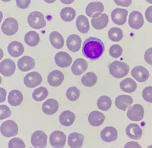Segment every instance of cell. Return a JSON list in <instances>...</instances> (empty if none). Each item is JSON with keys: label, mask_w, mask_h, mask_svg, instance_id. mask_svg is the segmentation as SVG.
I'll use <instances>...</instances> for the list:
<instances>
[{"label": "cell", "mask_w": 152, "mask_h": 148, "mask_svg": "<svg viewBox=\"0 0 152 148\" xmlns=\"http://www.w3.org/2000/svg\"><path fill=\"white\" fill-rule=\"evenodd\" d=\"M9 148H25V144L19 138H14L11 139L8 144Z\"/></svg>", "instance_id": "cell-41"}, {"label": "cell", "mask_w": 152, "mask_h": 148, "mask_svg": "<svg viewBox=\"0 0 152 148\" xmlns=\"http://www.w3.org/2000/svg\"><path fill=\"white\" fill-rule=\"evenodd\" d=\"M85 137L79 133H72L68 138V144L71 148H81Z\"/></svg>", "instance_id": "cell-22"}, {"label": "cell", "mask_w": 152, "mask_h": 148, "mask_svg": "<svg viewBox=\"0 0 152 148\" xmlns=\"http://www.w3.org/2000/svg\"><path fill=\"white\" fill-rule=\"evenodd\" d=\"M109 53L113 58H116V59L119 58V57L121 56L122 53H123V48L119 45L114 44L111 46L110 48Z\"/></svg>", "instance_id": "cell-40"}, {"label": "cell", "mask_w": 152, "mask_h": 148, "mask_svg": "<svg viewBox=\"0 0 152 148\" xmlns=\"http://www.w3.org/2000/svg\"><path fill=\"white\" fill-rule=\"evenodd\" d=\"M142 96L145 101L152 104V87L148 86L144 88L142 91Z\"/></svg>", "instance_id": "cell-43"}, {"label": "cell", "mask_w": 152, "mask_h": 148, "mask_svg": "<svg viewBox=\"0 0 152 148\" xmlns=\"http://www.w3.org/2000/svg\"><path fill=\"white\" fill-rule=\"evenodd\" d=\"M124 148H142L136 141H130L125 144Z\"/></svg>", "instance_id": "cell-47"}, {"label": "cell", "mask_w": 152, "mask_h": 148, "mask_svg": "<svg viewBox=\"0 0 152 148\" xmlns=\"http://www.w3.org/2000/svg\"><path fill=\"white\" fill-rule=\"evenodd\" d=\"M114 2L119 6L129 7L132 4V0H113Z\"/></svg>", "instance_id": "cell-46"}, {"label": "cell", "mask_w": 152, "mask_h": 148, "mask_svg": "<svg viewBox=\"0 0 152 148\" xmlns=\"http://www.w3.org/2000/svg\"><path fill=\"white\" fill-rule=\"evenodd\" d=\"M132 103L133 99L129 95H119L115 100L116 106L122 111H126Z\"/></svg>", "instance_id": "cell-20"}, {"label": "cell", "mask_w": 152, "mask_h": 148, "mask_svg": "<svg viewBox=\"0 0 152 148\" xmlns=\"http://www.w3.org/2000/svg\"><path fill=\"white\" fill-rule=\"evenodd\" d=\"M64 74L59 70H54L49 74L47 77L48 84L52 87H58L62 85L64 81Z\"/></svg>", "instance_id": "cell-17"}, {"label": "cell", "mask_w": 152, "mask_h": 148, "mask_svg": "<svg viewBox=\"0 0 152 148\" xmlns=\"http://www.w3.org/2000/svg\"><path fill=\"white\" fill-rule=\"evenodd\" d=\"M50 41L55 49L60 50L64 46V39L62 34L57 31H53L50 34Z\"/></svg>", "instance_id": "cell-30"}, {"label": "cell", "mask_w": 152, "mask_h": 148, "mask_svg": "<svg viewBox=\"0 0 152 148\" xmlns=\"http://www.w3.org/2000/svg\"><path fill=\"white\" fill-rule=\"evenodd\" d=\"M24 42L30 47H36L40 43V36L35 31H29L25 34Z\"/></svg>", "instance_id": "cell-33"}, {"label": "cell", "mask_w": 152, "mask_h": 148, "mask_svg": "<svg viewBox=\"0 0 152 148\" xmlns=\"http://www.w3.org/2000/svg\"><path fill=\"white\" fill-rule=\"evenodd\" d=\"M88 67V64L87 61L84 59L79 58L73 62L71 67V71L75 75H81L87 70Z\"/></svg>", "instance_id": "cell-21"}, {"label": "cell", "mask_w": 152, "mask_h": 148, "mask_svg": "<svg viewBox=\"0 0 152 148\" xmlns=\"http://www.w3.org/2000/svg\"><path fill=\"white\" fill-rule=\"evenodd\" d=\"M110 73L116 78H124L129 71V66L126 62L115 61L109 65Z\"/></svg>", "instance_id": "cell-2"}, {"label": "cell", "mask_w": 152, "mask_h": 148, "mask_svg": "<svg viewBox=\"0 0 152 148\" xmlns=\"http://www.w3.org/2000/svg\"><path fill=\"white\" fill-rule=\"evenodd\" d=\"M145 17L148 22L152 23V6L148 8L145 11Z\"/></svg>", "instance_id": "cell-48"}, {"label": "cell", "mask_w": 152, "mask_h": 148, "mask_svg": "<svg viewBox=\"0 0 152 148\" xmlns=\"http://www.w3.org/2000/svg\"><path fill=\"white\" fill-rule=\"evenodd\" d=\"M31 144L34 148H45L47 144V136L43 131H36L31 136Z\"/></svg>", "instance_id": "cell-8"}, {"label": "cell", "mask_w": 152, "mask_h": 148, "mask_svg": "<svg viewBox=\"0 0 152 148\" xmlns=\"http://www.w3.org/2000/svg\"><path fill=\"white\" fill-rule=\"evenodd\" d=\"M126 135L133 140H138L142 138V130L138 124H129L126 129Z\"/></svg>", "instance_id": "cell-26"}, {"label": "cell", "mask_w": 152, "mask_h": 148, "mask_svg": "<svg viewBox=\"0 0 152 148\" xmlns=\"http://www.w3.org/2000/svg\"><path fill=\"white\" fill-rule=\"evenodd\" d=\"M35 66V61L33 58L30 56H23L18 62V68L20 71L25 72L31 70Z\"/></svg>", "instance_id": "cell-23"}, {"label": "cell", "mask_w": 152, "mask_h": 148, "mask_svg": "<svg viewBox=\"0 0 152 148\" xmlns=\"http://www.w3.org/2000/svg\"><path fill=\"white\" fill-rule=\"evenodd\" d=\"M109 22V17L107 14L97 13L92 17L91 24L96 30H102L107 27Z\"/></svg>", "instance_id": "cell-9"}, {"label": "cell", "mask_w": 152, "mask_h": 148, "mask_svg": "<svg viewBox=\"0 0 152 148\" xmlns=\"http://www.w3.org/2000/svg\"><path fill=\"white\" fill-rule=\"evenodd\" d=\"M80 93L81 92L76 87H70L66 91V97L70 101H76L79 98Z\"/></svg>", "instance_id": "cell-39"}, {"label": "cell", "mask_w": 152, "mask_h": 148, "mask_svg": "<svg viewBox=\"0 0 152 148\" xmlns=\"http://www.w3.org/2000/svg\"><path fill=\"white\" fill-rule=\"evenodd\" d=\"M97 107L101 111H107L112 106V100L107 96H101L97 103Z\"/></svg>", "instance_id": "cell-36"}, {"label": "cell", "mask_w": 152, "mask_h": 148, "mask_svg": "<svg viewBox=\"0 0 152 148\" xmlns=\"http://www.w3.org/2000/svg\"><path fill=\"white\" fill-rule=\"evenodd\" d=\"M75 11L71 7H66L62 9L60 12V17L62 21L66 22H70L75 17Z\"/></svg>", "instance_id": "cell-35"}, {"label": "cell", "mask_w": 152, "mask_h": 148, "mask_svg": "<svg viewBox=\"0 0 152 148\" xmlns=\"http://www.w3.org/2000/svg\"><path fill=\"white\" fill-rule=\"evenodd\" d=\"M55 62L60 68H68L72 62V58L66 52H57L55 55Z\"/></svg>", "instance_id": "cell-15"}, {"label": "cell", "mask_w": 152, "mask_h": 148, "mask_svg": "<svg viewBox=\"0 0 152 148\" xmlns=\"http://www.w3.org/2000/svg\"><path fill=\"white\" fill-rule=\"evenodd\" d=\"M31 0H16V5L21 9H25L28 8L31 4Z\"/></svg>", "instance_id": "cell-44"}, {"label": "cell", "mask_w": 152, "mask_h": 148, "mask_svg": "<svg viewBox=\"0 0 152 148\" xmlns=\"http://www.w3.org/2000/svg\"><path fill=\"white\" fill-rule=\"evenodd\" d=\"M0 132L6 138L15 136L18 132V127L17 123L13 120L5 121L1 125Z\"/></svg>", "instance_id": "cell-4"}, {"label": "cell", "mask_w": 152, "mask_h": 148, "mask_svg": "<svg viewBox=\"0 0 152 148\" xmlns=\"http://www.w3.org/2000/svg\"><path fill=\"white\" fill-rule=\"evenodd\" d=\"M146 2H148L150 4H152V0H146Z\"/></svg>", "instance_id": "cell-54"}, {"label": "cell", "mask_w": 152, "mask_h": 148, "mask_svg": "<svg viewBox=\"0 0 152 148\" xmlns=\"http://www.w3.org/2000/svg\"><path fill=\"white\" fill-rule=\"evenodd\" d=\"M62 3L66 4V5H69V4H72V2H75V0H60Z\"/></svg>", "instance_id": "cell-50"}, {"label": "cell", "mask_w": 152, "mask_h": 148, "mask_svg": "<svg viewBox=\"0 0 152 148\" xmlns=\"http://www.w3.org/2000/svg\"><path fill=\"white\" fill-rule=\"evenodd\" d=\"M2 17H3V15H2V12L0 11V23H1V21H2Z\"/></svg>", "instance_id": "cell-53"}, {"label": "cell", "mask_w": 152, "mask_h": 148, "mask_svg": "<svg viewBox=\"0 0 152 148\" xmlns=\"http://www.w3.org/2000/svg\"><path fill=\"white\" fill-rule=\"evenodd\" d=\"M105 50L104 44L100 39L96 37H88L82 45V53L84 56L91 60L100 59Z\"/></svg>", "instance_id": "cell-1"}, {"label": "cell", "mask_w": 152, "mask_h": 148, "mask_svg": "<svg viewBox=\"0 0 152 148\" xmlns=\"http://www.w3.org/2000/svg\"><path fill=\"white\" fill-rule=\"evenodd\" d=\"M147 148H152V145H150V146H148V147Z\"/></svg>", "instance_id": "cell-57"}, {"label": "cell", "mask_w": 152, "mask_h": 148, "mask_svg": "<svg viewBox=\"0 0 152 148\" xmlns=\"http://www.w3.org/2000/svg\"><path fill=\"white\" fill-rule=\"evenodd\" d=\"M28 22L30 26L34 29H42L47 25L43 15L37 11L32 12L28 15Z\"/></svg>", "instance_id": "cell-3"}, {"label": "cell", "mask_w": 152, "mask_h": 148, "mask_svg": "<svg viewBox=\"0 0 152 148\" xmlns=\"http://www.w3.org/2000/svg\"><path fill=\"white\" fill-rule=\"evenodd\" d=\"M144 108L140 104H135L132 105L129 108L127 111V117L132 121L134 122H138V121H142L144 118Z\"/></svg>", "instance_id": "cell-7"}, {"label": "cell", "mask_w": 152, "mask_h": 148, "mask_svg": "<svg viewBox=\"0 0 152 148\" xmlns=\"http://www.w3.org/2000/svg\"><path fill=\"white\" fill-rule=\"evenodd\" d=\"M1 29L4 34L12 36L17 33L18 30V23L17 20L13 17H8L3 21Z\"/></svg>", "instance_id": "cell-5"}, {"label": "cell", "mask_w": 152, "mask_h": 148, "mask_svg": "<svg viewBox=\"0 0 152 148\" xmlns=\"http://www.w3.org/2000/svg\"><path fill=\"white\" fill-rule=\"evenodd\" d=\"M66 142V134L62 131H55L50 136V145L53 148L64 147Z\"/></svg>", "instance_id": "cell-6"}, {"label": "cell", "mask_w": 152, "mask_h": 148, "mask_svg": "<svg viewBox=\"0 0 152 148\" xmlns=\"http://www.w3.org/2000/svg\"><path fill=\"white\" fill-rule=\"evenodd\" d=\"M128 11L125 9H115L111 12V18L114 24L123 25L127 20Z\"/></svg>", "instance_id": "cell-12"}, {"label": "cell", "mask_w": 152, "mask_h": 148, "mask_svg": "<svg viewBox=\"0 0 152 148\" xmlns=\"http://www.w3.org/2000/svg\"><path fill=\"white\" fill-rule=\"evenodd\" d=\"M105 120V115L99 111H92L88 115V122L91 125L98 127L104 123Z\"/></svg>", "instance_id": "cell-25"}, {"label": "cell", "mask_w": 152, "mask_h": 148, "mask_svg": "<svg viewBox=\"0 0 152 148\" xmlns=\"http://www.w3.org/2000/svg\"><path fill=\"white\" fill-rule=\"evenodd\" d=\"M31 148H32V147H31Z\"/></svg>", "instance_id": "cell-58"}, {"label": "cell", "mask_w": 152, "mask_h": 148, "mask_svg": "<svg viewBox=\"0 0 152 148\" xmlns=\"http://www.w3.org/2000/svg\"><path fill=\"white\" fill-rule=\"evenodd\" d=\"M16 66L12 59H5L0 62V73L5 77H10L15 71Z\"/></svg>", "instance_id": "cell-13"}, {"label": "cell", "mask_w": 152, "mask_h": 148, "mask_svg": "<svg viewBox=\"0 0 152 148\" xmlns=\"http://www.w3.org/2000/svg\"><path fill=\"white\" fill-rule=\"evenodd\" d=\"M77 29L81 34H87L90 30V24L87 17L85 15H79L76 20Z\"/></svg>", "instance_id": "cell-31"}, {"label": "cell", "mask_w": 152, "mask_h": 148, "mask_svg": "<svg viewBox=\"0 0 152 148\" xmlns=\"http://www.w3.org/2000/svg\"><path fill=\"white\" fill-rule=\"evenodd\" d=\"M2 2H9V1H11V0H2Z\"/></svg>", "instance_id": "cell-55"}, {"label": "cell", "mask_w": 152, "mask_h": 148, "mask_svg": "<svg viewBox=\"0 0 152 148\" xmlns=\"http://www.w3.org/2000/svg\"><path fill=\"white\" fill-rule=\"evenodd\" d=\"M42 82V77L37 71H32L25 75L24 83L25 86L29 88H34L40 85Z\"/></svg>", "instance_id": "cell-11"}, {"label": "cell", "mask_w": 152, "mask_h": 148, "mask_svg": "<svg viewBox=\"0 0 152 148\" xmlns=\"http://www.w3.org/2000/svg\"><path fill=\"white\" fill-rule=\"evenodd\" d=\"M117 130L112 126H107L104 128L100 132V138L105 142H113L117 139Z\"/></svg>", "instance_id": "cell-16"}, {"label": "cell", "mask_w": 152, "mask_h": 148, "mask_svg": "<svg viewBox=\"0 0 152 148\" xmlns=\"http://www.w3.org/2000/svg\"><path fill=\"white\" fill-rule=\"evenodd\" d=\"M59 109V103L55 99H48L42 105V110L46 115H52Z\"/></svg>", "instance_id": "cell-18"}, {"label": "cell", "mask_w": 152, "mask_h": 148, "mask_svg": "<svg viewBox=\"0 0 152 148\" xmlns=\"http://www.w3.org/2000/svg\"><path fill=\"white\" fill-rule=\"evenodd\" d=\"M23 94L18 90H13L9 93L8 96V102L12 106H18L22 103Z\"/></svg>", "instance_id": "cell-29"}, {"label": "cell", "mask_w": 152, "mask_h": 148, "mask_svg": "<svg viewBox=\"0 0 152 148\" xmlns=\"http://www.w3.org/2000/svg\"><path fill=\"white\" fill-rule=\"evenodd\" d=\"M24 51V47L21 43L18 41H12L8 46V52L12 57L21 56Z\"/></svg>", "instance_id": "cell-24"}, {"label": "cell", "mask_w": 152, "mask_h": 148, "mask_svg": "<svg viewBox=\"0 0 152 148\" xmlns=\"http://www.w3.org/2000/svg\"><path fill=\"white\" fill-rule=\"evenodd\" d=\"M6 90L4 88L0 87V103L5 102L6 99Z\"/></svg>", "instance_id": "cell-49"}, {"label": "cell", "mask_w": 152, "mask_h": 148, "mask_svg": "<svg viewBox=\"0 0 152 148\" xmlns=\"http://www.w3.org/2000/svg\"><path fill=\"white\" fill-rule=\"evenodd\" d=\"M132 76L138 82H145L149 78V71L145 67L141 66H135L131 71Z\"/></svg>", "instance_id": "cell-14"}, {"label": "cell", "mask_w": 152, "mask_h": 148, "mask_svg": "<svg viewBox=\"0 0 152 148\" xmlns=\"http://www.w3.org/2000/svg\"><path fill=\"white\" fill-rule=\"evenodd\" d=\"M145 60L148 64L152 66V47L146 50L145 53Z\"/></svg>", "instance_id": "cell-45"}, {"label": "cell", "mask_w": 152, "mask_h": 148, "mask_svg": "<svg viewBox=\"0 0 152 148\" xmlns=\"http://www.w3.org/2000/svg\"><path fill=\"white\" fill-rule=\"evenodd\" d=\"M75 120V115L69 110L62 112L59 115V122L63 126H71Z\"/></svg>", "instance_id": "cell-28"}, {"label": "cell", "mask_w": 152, "mask_h": 148, "mask_svg": "<svg viewBox=\"0 0 152 148\" xmlns=\"http://www.w3.org/2000/svg\"><path fill=\"white\" fill-rule=\"evenodd\" d=\"M43 1L47 2V3H53L56 0H43Z\"/></svg>", "instance_id": "cell-52"}, {"label": "cell", "mask_w": 152, "mask_h": 148, "mask_svg": "<svg viewBox=\"0 0 152 148\" xmlns=\"http://www.w3.org/2000/svg\"><path fill=\"white\" fill-rule=\"evenodd\" d=\"M104 11V6L102 2H91L87 5L86 14L88 17H92L97 13H102Z\"/></svg>", "instance_id": "cell-27"}, {"label": "cell", "mask_w": 152, "mask_h": 148, "mask_svg": "<svg viewBox=\"0 0 152 148\" xmlns=\"http://www.w3.org/2000/svg\"><path fill=\"white\" fill-rule=\"evenodd\" d=\"M2 83V78H1V76H0V84Z\"/></svg>", "instance_id": "cell-56"}, {"label": "cell", "mask_w": 152, "mask_h": 148, "mask_svg": "<svg viewBox=\"0 0 152 148\" xmlns=\"http://www.w3.org/2000/svg\"><path fill=\"white\" fill-rule=\"evenodd\" d=\"M66 46L71 52H78L81 47V39L78 35L72 34L68 36Z\"/></svg>", "instance_id": "cell-19"}, {"label": "cell", "mask_w": 152, "mask_h": 148, "mask_svg": "<svg viewBox=\"0 0 152 148\" xmlns=\"http://www.w3.org/2000/svg\"><path fill=\"white\" fill-rule=\"evenodd\" d=\"M144 24V18L142 13L138 11L131 12L129 17V25L132 29L138 30L142 28Z\"/></svg>", "instance_id": "cell-10"}, {"label": "cell", "mask_w": 152, "mask_h": 148, "mask_svg": "<svg viewBox=\"0 0 152 148\" xmlns=\"http://www.w3.org/2000/svg\"><path fill=\"white\" fill-rule=\"evenodd\" d=\"M3 51H2V49L0 48V60H1V59H2V58H3Z\"/></svg>", "instance_id": "cell-51"}, {"label": "cell", "mask_w": 152, "mask_h": 148, "mask_svg": "<svg viewBox=\"0 0 152 148\" xmlns=\"http://www.w3.org/2000/svg\"><path fill=\"white\" fill-rule=\"evenodd\" d=\"M48 96V90L44 87H40L34 90L32 93V97L35 101L40 102L46 99Z\"/></svg>", "instance_id": "cell-37"}, {"label": "cell", "mask_w": 152, "mask_h": 148, "mask_svg": "<svg viewBox=\"0 0 152 148\" xmlns=\"http://www.w3.org/2000/svg\"><path fill=\"white\" fill-rule=\"evenodd\" d=\"M12 115L10 109L5 105H0V120L10 117Z\"/></svg>", "instance_id": "cell-42"}, {"label": "cell", "mask_w": 152, "mask_h": 148, "mask_svg": "<svg viewBox=\"0 0 152 148\" xmlns=\"http://www.w3.org/2000/svg\"><path fill=\"white\" fill-rule=\"evenodd\" d=\"M120 89L126 93H133L137 88V84L131 78H126L120 82Z\"/></svg>", "instance_id": "cell-32"}, {"label": "cell", "mask_w": 152, "mask_h": 148, "mask_svg": "<svg viewBox=\"0 0 152 148\" xmlns=\"http://www.w3.org/2000/svg\"><path fill=\"white\" fill-rule=\"evenodd\" d=\"M81 81L84 86L91 87L97 83V76L94 72H88L82 76Z\"/></svg>", "instance_id": "cell-34"}, {"label": "cell", "mask_w": 152, "mask_h": 148, "mask_svg": "<svg viewBox=\"0 0 152 148\" xmlns=\"http://www.w3.org/2000/svg\"><path fill=\"white\" fill-rule=\"evenodd\" d=\"M108 37L113 42H119L123 39V33L120 28H112L108 31Z\"/></svg>", "instance_id": "cell-38"}]
</instances>
